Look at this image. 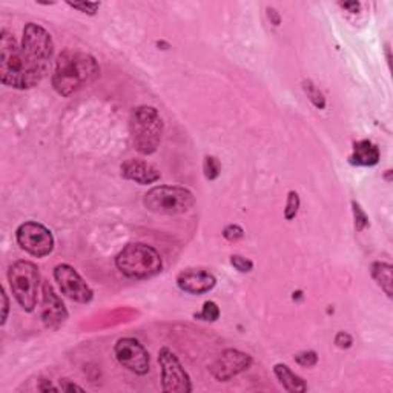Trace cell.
<instances>
[{
  "instance_id": "obj_1",
  "label": "cell",
  "mask_w": 393,
  "mask_h": 393,
  "mask_svg": "<svg viewBox=\"0 0 393 393\" xmlns=\"http://www.w3.org/2000/svg\"><path fill=\"white\" fill-rule=\"evenodd\" d=\"M48 67L35 62L6 30L0 34V80L5 86L30 90L45 77Z\"/></svg>"
},
{
  "instance_id": "obj_2",
  "label": "cell",
  "mask_w": 393,
  "mask_h": 393,
  "mask_svg": "<svg viewBox=\"0 0 393 393\" xmlns=\"http://www.w3.org/2000/svg\"><path fill=\"white\" fill-rule=\"evenodd\" d=\"M100 76V67L91 54L83 51L67 49L57 57L53 74V86L57 94L69 97L85 86L96 82Z\"/></svg>"
},
{
  "instance_id": "obj_3",
  "label": "cell",
  "mask_w": 393,
  "mask_h": 393,
  "mask_svg": "<svg viewBox=\"0 0 393 393\" xmlns=\"http://www.w3.org/2000/svg\"><path fill=\"white\" fill-rule=\"evenodd\" d=\"M115 266L128 278L147 280L162 272L163 261L154 247L133 243L123 247L115 257Z\"/></svg>"
},
{
  "instance_id": "obj_4",
  "label": "cell",
  "mask_w": 393,
  "mask_h": 393,
  "mask_svg": "<svg viewBox=\"0 0 393 393\" xmlns=\"http://www.w3.org/2000/svg\"><path fill=\"white\" fill-rule=\"evenodd\" d=\"M129 133L140 154H154L163 135V120L157 109L147 105L135 108L129 120Z\"/></svg>"
},
{
  "instance_id": "obj_5",
  "label": "cell",
  "mask_w": 393,
  "mask_h": 393,
  "mask_svg": "<svg viewBox=\"0 0 393 393\" xmlns=\"http://www.w3.org/2000/svg\"><path fill=\"white\" fill-rule=\"evenodd\" d=\"M195 196L180 186H156L144 194L143 205L154 214L177 215L185 214L194 206Z\"/></svg>"
},
{
  "instance_id": "obj_6",
  "label": "cell",
  "mask_w": 393,
  "mask_h": 393,
  "mask_svg": "<svg viewBox=\"0 0 393 393\" xmlns=\"http://www.w3.org/2000/svg\"><path fill=\"white\" fill-rule=\"evenodd\" d=\"M8 281L12 295L16 296L22 309L26 312H33L35 304H37L40 283L39 267L31 263V261H16V263L11 265L8 271Z\"/></svg>"
},
{
  "instance_id": "obj_7",
  "label": "cell",
  "mask_w": 393,
  "mask_h": 393,
  "mask_svg": "<svg viewBox=\"0 0 393 393\" xmlns=\"http://www.w3.org/2000/svg\"><path fill=\"white\" fill-rule=\"evenodd\" d=\"M19 246L33 257L43 258L54 249V237L48 228L37 221H26L16 231Z\"/></svg>"
},
{
  "instance_id": "obj_8",
  "label": "cell",
  "mask_w": 393,
  "mask_h": 393,
  "mask_svg": "<svg viewBox=\"0 0 393 393\" xmlns=\"http://www.w3.org/2000/svg\"><path fill=\"white\" fill-rule=\"evenodd\" d=\"M158 362L162 367V389L167 393H189L192 390L191 378L181 366L171 349L162 347L158 352Z\"/></svg>"
},
{
  "instance_id": "obj_9",
  "label": "cell",
  "mask_w": 393,
  "mask_h": 393,
  "mask_svg": "<svg viewBox=\"0 0 393 393\" xmlns=\"http://www.w3.org/2000/svg\"><path fill=\"white\" fill-rule=\"evenodd\" d=\"M22 48L25 53L48 67L51 57L54 54V42L51 34L45 28L37 24H28L24 30V37H22Z\"/></svg>"
},
{
  "instance_id": "obj_10",
  "label": "cell",
  "mask_w": 393,
  "mask_h": 393,
  "mask_svg": "<svg viewBox=\"0 0 393 393\" xmlns=\"http://www.w3.org/2000/svg\"><path fill=\"white\" fill-rule=\"evenodd\" d=\"M54 278L60 287V292L65 296H68L69 300L80 304H88L92 301L94 298L92 289L86 285L85 280L72 266L69 265L56 266Z\"/></svg>"
},
{
  "instance_id": "obj_11",
  "label": "cell",
  "mask_w": 393,
  "mask_h": 393,
  "mask_svg": "<svg viewBox=\"0 0 393 393\" xmlns=\"http://www.w3.org/2000/svg\"><path fill=\"white\" fill-rule=\"evenodd\" d=\"M115 358L123 367L137 375L149 372V353L135 338H122L115 344Z\"/></svg>"
},
{
  "instance_id": "obj_12",
  "label": "cell",
  "mask_w": 393,
  "mask_h": 393,
  "mask_svg": "<svg viewBox=\"0 0 393 393\" xmlns=\"http://www.w3.org/2000/svg\"><path fill=\"white\" fill-rule=\"evenodd\" d=\"M251 364L252 358L249 355L240 351H234V349H229V351H224L220 355V358L210 366V374H212L218 381H229L231 378H234L238 374L249 369Z\"/></svg>"
},
{
  "instance_id": "obj_13",
  "label": "cell",
  "mask_w": 393,
  "mask_h": 393,
  "mask_svg": "<svg viewBox=\"0 0 393 393\" xmlns=\"http://www.w3.org/2000/svg\"><path fill=\"white\" fill-rule=\"evenodd\" d=\"M42 319L49 329H57L68 319V310L49 283L42 286Z\"/></svg>"
},
{
  "instance_id": "obj_14",
  "label": "cell",
  "mask_w": 393,
  "mask_h": 393,
  "mask_svg": "<svg viewBox=\"0 0 393 393\" xmlns=\"http://www.w3.org/2000/svg\"><path fill=\"white\" fill-rule=\"evenodd\" d=\"M217 285L215 276L208 269L201 267H189L180 272L177 276V286L183 292L192 295H201L212 290Z\"/></svg>"
},
{
  "instance_id": "obj_15",
  "label": "cell",
  "mask_w": 393,
  "mask_h": 393,
  "mask_svg": "<svg viewBox=\"0 0 393 393\" xmlns=\"http://www.w3.org/2000/svg\"><path fill=\"white\" fill-rule=\"evenodd\" d=\"M120 171L123 178L133 180L138 185H152L160 180V172L157 171V167L149 165L148 162H143V160H126L122 165Z\"/></svg>"
},
{
  "instance_id": "obj_16",
  "label": "cell",
  "mask_w": 393,
  "mask_h": 393,
  "mask_svg": "<svg viewBox=\"0 0 393 393\" xmlns=\"http://www.w3.org/2000/svg\"><path fill=\"white\" fill-rule=\"evenodd\" d=\"M380 162V149L370 140H361L355 143L351 163L355 166H375Z\"/></svg>"
},
{
  "instance_id": "obj_17",
  "label": "cell",
  "mask_w": 393,
  "mask_h": 393,
  "mask_svg": "<svg viewBox=\"0 0 393 393\" xmlns=\"http://www.w3.org/2000/svg\"><path fill=\"white\" fill-rule=\"evenodd\" d=\"M274 374L278 378V381L283 384L287 392L292 393H303L308 390V385H306L303 378L295 375L292 370H290L286 364H275Z\"/></svg>"
},
{
  "instance_id": "obj_18",
  "label": "cell",
  "mask_w": 393,
  "mask_h": 393,
  "mask_svg": "<svg viewBox=\"0 0 393 393\" xmlns=\"http://www.w3.org/2000/svg\"><path fill=\"white\" fill-rule=\"evenodd\" d=\"M370 274H372L374 280L378 283L384 294L387 295L389 298H392L393 292H392V266L387 263H381V261H376V263L372 265L370 267Z\"/></svg>"
},
{
  "instance_id": "obj_19",
  "label": "cell",
  "mask_w": 393,
  "mask_h": 393,
  "mask_svg": "<svg viewBox=\"0 0 393 393\" xmlns=\"http://www.w3.org/2000/svg\"><path fill=\"white\" fill-rule=\"evenodd\" d=\"M303 90L306 92V96H308V99L312 101V103H314L315 108L318 109L326 108V99L323 96V92L317 88L315 83L312 82V80H304Z\"/></svg>"
},
{
  "instance_id": "obj_20",
  "label": "cell",
  "mask_w": 393,
  "mask_h": 393,
  "mask_svg": "<svg viewBox=\"0 0 393 393\" xmlns=\"http://www.w3.org/2000/svg\"><path fill=\"white\" fill-rule=\"evenodd\" d=\"M195 318H200L203 321H217L220 318V309H218L217 303L214 301H206L203 304V309L200 314H195Z\"/></svg>"
},
{
  "instance_id": "obj_21",
  "label": "cell",
  "mask_w": 393,
  "mask_h": 393,
  "mask_svg": "<svg viewBox=\"0 0 393 393\" xmlns=\"http://www.w3.org/2000/svg\"><path fill=\"white\" fill-rule=\"evenodd\" d=\"M203 171H205V177L208 180L218 178V176H220V172H221L220 162H218L215 157L208 156L205 158V162H203Z\"/></svg>"
},
{
  "instance_id": "obj_22",
  "label": "cell",
  "mask_w": 393,
  "mask_h": 393,
  "mask_svg": "<svg viewBox=\"0 0 393 393\" xmlns=\"http://www.w3.org/2000/svg\"><path fill=\"white\" fill-rule=\"evenodd\" d=\"M298 209H300V195L295 191H290L287 195V203L285 209V218L287 221L294 220L298 214Z\"/></svg>"
},
{
  "instance_id": "obj_23",
  "label": "cell",
  "mask_w": 393,
  "mask_h": 393,
  "mask_svg": "<svg viewBox=\"0 0 393 393\" xmlns=\"http://www.w3.org/2000/svg\"><path fill=\"white\" fill-rule=\"evenodd\" d=\"M352 208H353V218H355V229L356 232H361L369 224V218L366 212H364V209L360 206V203L352 201Z\"/></svg>"
},
{
  "instance_id": "obj_24",
  "label": "cell",
  "mask_w": 393,
  "mask_h": 393,
  "mask_svg": "<svg viewBox=\"0 0 393 393\" xmlns=\"http://www.w3.org/2000/svg\"><path fill=\"white\" fill-rule=\"evenodd\" d=\"M295 361L303 367H314L318 362V355L314 351H306L295 355Z\"/></svg>"
},
{
  "instance_id": "obj_25",
  "label": "cell",
  "mask_w": 393,
  "mask_h": 393,
  "mask_svg": "<svg viewBox=\"0 0 393 393\" xmlns=\"http://www.w3.org/2000/svg\"><path fill=\"white\" fill-rule=\"evenodd\" d=\"M231 265L234 266L238 272H242V274H247V272H251L252 269H253V263L251 260H247L242 256H232L231 257Z\"/></svg>"
},
{
  "instance_id": "obj_26",
  "label": "cell",
  "mask_w": 393,
  "mask_h": 393,
  "mask_svg": "<svg viewBox=\"0 0 393 393\" xmlns=\"http://www.w3.org/2000/svg\"><path fill=\"white\" fill-rule=\"evenodd\" d=\"M223 237L228 240V242H238L244 237V231L243 228H240L238 224H229V226L224 228L223 231Z\"/></svg>"
},
{
  "instance_id": "obj_27",
  "label": "cell",
  "mask_w": 393,
  "mask_h": 393,
  "mask_svg": "<svg viewBox=\"0 0 393 393\" xmlns=\"http://www.w3.org/2000/svg\"><path fill=\"white\" fill-rule=\"evenodd\" d=\"M68 5L71 6V8H74L80 12H85V14H90V16H94V14L97 12V10L100 8V3L97 2H80V3H72V2H68Z\"/></svg>"
},
{
  "instance_id": "obj_28",
  "label": "cell",
  "mask_w": 393,
  "mask_h": 393,
  "mask_svg": "<svg viewBox=\"0 0 393 393\" xmlns=\"http://www.w3.org/2000/svg\"><path fill=\"white\" fill-rule=\"evenodd\" d=\"M352 343L353 340L347 332H338L337 337H335V344H337V347L340 349H349L352 346Z\"/></svg>"
},
{
  "instance_id": "obj_29",
  "label": "cell",
  "mask_w": 393,
  "mask_h": 393,
  "mask_svg": "<svg viewBox=\"0 0 393 393\" xmlns=\"http://www.w3.org/2000/svg\"><path fill=\"white\" fill-rule=\"evenodd\" d=\"M341 8L347 10L349 12H358L361 8V3L360 2H344V3H340Z\"/></svg>"
},
{
  "instance_id": "obj_30",
  "label": "cell",
  "mask_w": 393,
  "mask_h": 393,
  "mask_svg": "<svg viewBox=\"0 0 393 393\" xmlns=\"http://www.w3.org/2000/svg\"><path fill=\"white\" fill-rule=\"evenodd\" d=\"M60 387H62V390H65V392H74V390L82 392V390H83V389L80 387V385H77V384H69L68 380H62Z\"/></svg>"
},
{
  "instance_id": "obj_31",
  "label": "cell",
  "mask_w": 393,
  "mask_h": 393,
  "mask_svg": "<svg viewBox=\"0 0 393 393\" xmlns=\"http://www.w3.org/2000/svg\"><path fill=\"white\" fill-rule=\"evenodd\" d=\"M267 17L269 20H271V24H274L275 26H278L280 25V14L276 12V10L274 8H267Z\"/></svg>"
},
{
  "instance_id": "obj_32",
  "label": "cell",
  "mask_w": 393,
  "mask_h": 393,
  "mask_svg": "<svg viewBox=\"0 0 393 393\" xmlns=\"http://www.w3.org/2000/svg\"><path fill=\"white\" fill-rule=\"evenodd\" d=\"M2 300H3V315H2V324L6 323V317H8V296H6L5 289H2Z\"/></svg>"
}]
</instances>
